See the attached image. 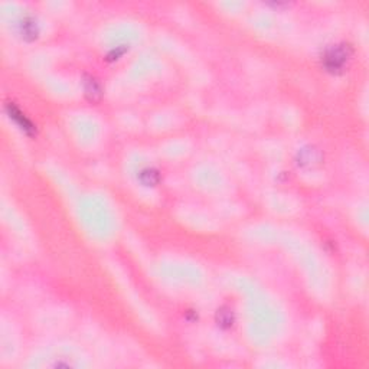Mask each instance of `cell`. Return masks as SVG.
Here are the masks:
<instances>
[{"instance_id":"2","label":"cell","mask_w":369,"mask_h":369,"mask_svg":"<svg viewBox=\"0 0 369 369\" xmlns=\"http://www.w3.org/2000/svg\"><path fill=\"white\" fill-rule=\"evenodd\" d=\"M6 110H8V114H9V117H10V120L15 121L17 126L24 130L26 134H32L33 131H35L33 124L31 123L29 119H26V117H25V114H22V111L17 108L16 105H13L12 103H9V104L6 105Z\"/></svg>"},{"instance_id":"3","label":"cell","mask_w":369,"mask_h":369,"mask_svg":"<svg viewBox=\"0 0 369 369\" xmlns=\"http://www.w3.org/2000/svg\"><path fill=\"white\" fill-rule=\"evenodd\" d=\"M84 94L88 97L91 101H97L101 97V84L94 77H87L84 80Z\"/></svg>"},{"instance_id":"4","label":"cell","mask_w":369,"mask_h":369,"mask_svg":"<svg viewBox=\"0 0 369 369\" xmlns=\"http://www.w3.org/2000/svg\"><path fill=\"white\" fill-rule=\"evenodd\" d=\"M20 33L22 38L28 40H32L38 36V26L33 17H25L20 22Z\"/></svg>"},{"instance_id":"7","label":"cell","mask_w":369,"mask_h":369,"mask_svg":"<svg viewBox=\"0 0 369 369\" xmlns=\"http://www.w3.org/2000/svg\"><path fill=\"white\" fill-rule=\"evenodd\" d=\"M217 321L218 326H221V328H224V329L231 328L234 325V321H235L234 312L229 307H221L217 313Z\"/></svg>"},{"instance_id":"6","label":"cell","mask_w":369,"mask_h":369,"mask_svg":"<svg viewBox=\"0 0 369 369\" xmlns=\"http://www.w3.org/2000/svg\"><path fill=\"white\" fill-rule=\"evenodd\" d=\"M319 160H320L319 159V152L312 149V147H306V149H302L298 152V165H302V166H306V165L312 166V165L317 163Z\"/></svg>"},{"instance_id":"5","label":"cell","mask_w":369,"mask_h":369,"mask_svg":"<svg viewBox=\"0 0 369 369\" xmlns=\"http://www.w3.org/2000/svg\"><path fill=\"white\" fill-rule=\"evenodd\" d=\"M139 179L145 186H156L160 182V173L153 168H146L139 173Z\"/></svg>"},{"instance_id":"1","label":"cell","mask_w":369,"mask_h":369,"mask_svg":"<svg viewBox=\"0 0 369 369\" xmlns=\"http://www.w3.org/2000/svg\"><path fill=\"white\" fill-rule=\"evenodd\" d=\"M352 59V49L345 43L332 45L325 51L321 56V65L328 73L337 75L342 74L348 68Z\"/></svg>"}]
</instances>
